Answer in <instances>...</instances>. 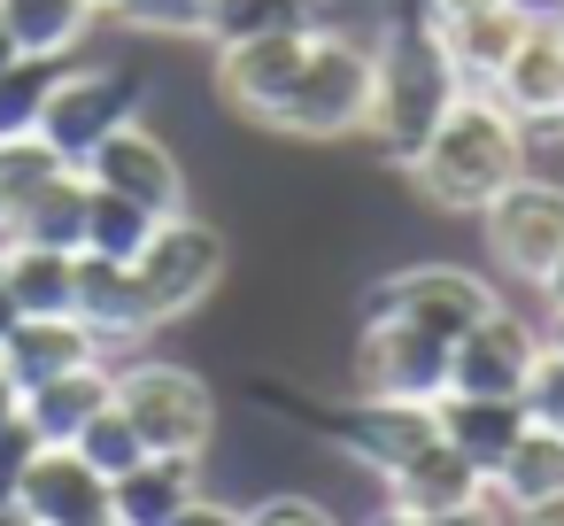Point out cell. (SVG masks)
<instances>
[{"label":"cell","instance_id":"obj_1","mask_svg":"<svg viewBox=\"0 0 564 526\" xmlns=\"http://www.w3.org/2000/svg\"><path fill=\"white\" fill-rule=\"evenodd\" d=\"M533 171V132L495 101V94H479V86H464L456 101H448V117L433 125V140L410 155V179H417V194L433 202V210H448V217H479L510 179H525Z\"/></svg>","mask_w":564,"mask_h":526},{"label":"cell","instance_id":"obj_2","mask_svg":"<svg viewBox=\"0 0 564 526\" xmlns=\"http://www.w3.org/2000/svg\"><path fill=\"white\" fill-rule=\"evenodd\" d=\"M371 47H379V78H371L364 140L394 171H410V155L433 140V125L464 94V78H456V63H448V47H441V32H433V17L417 9V0H394V17H387V32Z\"/></svg>","mask_w":564,"mask_h":526},{"label":"cell","instance_id":"obj_3","mask_svg":"<svg viewBox=\"0 0 564 526\" xmlns=\"http://www.w3.org/2000/svg\"><path fill=\"white\" fill-rule=\"evenodd\" d=\"M371 78H379V47L364 32H317L286 101L271 109L263 132H286V140H356L371 125Z\"/></svg>","mask_w":564,"mask_h":526},{"label":"cell","instance_id":"obj_4","mask_svg":"<svg viewBox=\"0 0 564 526\" xmlns=\"http://www.w3.org/2000/svg\"><path fill=\"white\" fill-rule=\"evenodd\" d=\"M140 94L148 78L132 63H86V55H63L55 78H47V101H40V140L63 155V163H86L109 132H124L140 117Z\"/></svg>","mask_w":564,"mask_h":526},{"label":"cell","instance_id":"obj_5","mask_svg":"<svg viewBox=\"0 0 564 526\" xmlns=\"http://www.w3.org/2000/svg\"><path fill=\"white\" fill-rule=\"evenodd\" d=\"M117 410L132 418L148 457H202L217 433V395L186 364H117Z\"/></svg>","mask_w":564,"mask_h":526},{"label":"cell","instance_id":"obj_6","mask_svg":"<svg viewBox=\"0 0 564 526\" xmlns=\"http://www.w3.org/2000/svg\"><path fill=\"white\" fill-rule=\"evenodd\" d=\"M225 264H232L225 233H217L209 217L178 210V217H163V225L148 233V248H140V264H132V271H140V294H148L155 325H171V318L202 310V302L225 287Z\"/></svg>","mask_w":564,"mask_h":526},{"label":"cell","instance_id":"obj_7","mask_svg":"<svg viewBox=\"0 0 564 526\" xmlns=\"http://www.w3.org/2000/svg\"><path fill=\"white\" fill-rule=\"evenodd\" d=\"M479 240H487V256H495L502 279L541 287L549 264L564 256V179H541V171L510 179V186L479 210Z\"/></svg>","mask_w":564,"mask_h":526},{"label":"cell","instance_id":"obj_8","mask_svg":"<svg viewBox=\"0 0 564 526\" xmlns=\"http://www.w3.org/2000/svg\"><path fill=\"white\" fill-rule=\"evenodd\" d=\"M495 302H502V294H495L479 271H464V264H402V271H387V279L371 287L364 318H402V325H417V333H433V341L456 348Z\"/></svg>","mask_w":564,"mask_h":526},{"label":"cell","instance_id":"obj_9","mask_svg":"<svg viewBox=\"0 0 564 526\" xmlns=\"http://www.w3.org/2000/svg\"><path fill=\"white\" fill-rule=\"evenodd\" d=\"M356 395L387 402H441L448 395V341L402 325V318H364L356 333Z\"/></svg>","mask_w":564,"mask_h":526},{"label":"cell","instance_id":"obj_10","mask_svg":"<svg viewBox=\"0 0 564 526\" xmlns=\"http://www.w3.org/2000/svg\"><path fill=\"white\" fill-rule=\"evenodd\" d=\"M86 186H101V194H124V202H140V210H155V217H178L186 210V163H178V148L155 132V125H124V132H109L86 163Z\"/></svg>","mask_w":564,"mask_h":526},{"label":"cell","instance_id":"obj_11","mask_svg":"<svg viewBox=\"0 0 564 526\" xmlns=\"http://www.w3.org/2000/svg\"><path fill=\"white\" fill-rule=\"evenodd\" d=\"M541 364V325L510 302H495L456 348H448V395H525Z\"/></svg>","mask_w":564,"mask_h":526},{"label":"cell","instance_id":"obj_12","mask_svg":"<svg viewBox=\"0 0 564 526\" xmlns=\"http://www.w3.org/2000/svg\"><path fill=\"white\" fill-rule=\"evenodd\" d=\"M433 433H441L433 402H387V395H356V402H340V410L325 418V441H333L356 472H371V480H387L394 464H410Z\"/></svg>","mask_w":564,"mask_h":526},{"label":"cell","instance_id":"obj_13","mask_svg":"<svg viewBox=\"0 0 564 526\" xmlns=\"http://www.w3.org/2000/svg\"><path fill=\"white\" fill-rule=\"evenodd\" d=\"M9 503H17L32 526H109V480H101L78 449H55V441H40V449L17 464Z\"/></svg>","mask_w":564,"mask_h":526},{"label":"cell","instance_id":"obj_14","mask_svg":"<svg viewBox=\"0 0 564 526\" xmlns=\"http://www.w3.org/2000/svg\"><path fill=\"white\" fill-rule=\"evenodd\" d=\"M317 32H279V40H240V47H217L209 78H217V101L240 109L248 125H271V109L286 101L302 55H310Z\"/></svg>","mask_w":564,"mask_h":526},{"label":"cell","instance_id":"obj_15","mask_svg":"<svg viewBox=\"0 0 564 526\" xmlns=\"http://www.w3.org/2000/svg\"><path fill=\"white\" fill-rule=\"evenodd\" d=\"M533 140H556V117H564V24H525V40L510 47L502 78L487 86Z\"/></svg>","mask_w":564,"mask_h":526},{"label":"cell","instance_id":"obj_16","mask_svg":"<svg viewBox=\"0 0 564 526\" xmlns=\"http://www.w3.org/2000/svg\"><path fill=\"white\" fill-rule=\"evenodd\" d=\"M387 511H417V518H433V511H479V503H495L487 495V472L464 457V449H448L441 433L410 457V464H394L387 480Z\"/></svg>","mask_w":564,"mask_h":526},{"label":"cell","instance_id":"obj_17","mask_svg":"<svg viewBox=\"0 0 564 526\" xmlns=\"http://www.w3.org/2000/svg\"><path fill=\"white\" fill-rule=\"evenodd\" d=\"M101 348H132L155 333V310L140 294V271L132 264H109V256H78V310H70Z\"/></svg>","mask_w":564,"mask_h":526},{"label":"cell","instance_id":"obj_18","mask_svg":"<svg viewBox=\"0 0 564 526\" xmlns=\"http://www.w3.org/2000/svg\"><path fill=\"white\" fill-rule=\"evenodd\" d=\"M109 402H117V364L101 356V364H78V372H63V379L24 387V426H32V441L70 449V441L86 433V418H101Z\"/></svg>","mask_w":564,"mask_h":526},{"label":"cell","instance_id":"obj_19","mask_svg":"<svg viewBox=\"0 0 564 526\" xmlns=\"http://www.w3.org/2000/svg\"><path fill=\"white\" fill-rule=\"evenodd\" d=\"M109 348L78 325V318H17L0 333V364H9L17 387H40V379H63L78 364H101Z\"/></svg>","mask_w":564,"mask_h":526},{"label":"cell","instance_id":"obj_20","mask_svg":"<svg viewBox=\"0 0 564 526\" xmlns=\"http://www.w3.org/2000/svg\"><path fill=\"white\" fill-rule=\"evenodd\" d=\"M202 457H140L109 480V526H171L202 487Z\"/></svg>","mask_w":564,"mask_h":526},{"label":"cell","instance_id":"obj_21","mask_svg":"<svg viewBox=\"0 0 564 526\" xmlns=\"http://www.w3.org/2000/svg\"><path fill=\"white\" fill-rule=\"evenodd\" d=\"M433 418H441V441H448V449H464L479 472H495V464L510 457V441L533 426L518 395H441V402H433Z\"/></svg>","mask_w":564,"mask_h":526},{"label":"cell","instance_id":"obj_22","mask_svg":"<svg viewBox=\"0 0 564 526\" xmlns=\"http://www.w3.org/2000/svg\"><path fill=\"white\" fill-rule=\"evenodd\" d=\"M487 495H495L502 518H518V511L564 495V426H541V418H533V426L510 441V457L487 472Z\"/></svg>","mask_w":564,"mask_h":526},{"label":"cell","instance_id":"obj_23","mask_svg":"<svg viewBox=\"0 0 564 526\" xmlns=\"http://www.w3.org/2000/svg\"><path fill=\"white\" fill-rule=\"evenodd\" d=\"M0 271H9L17 318H70V310H78V256H70V248L0 240Z\"/></svg>","mask_w":564,"mask_h":526},{"label":"cell","instance_id":"obj_24","mask_svg":"<svg viewBox=\"0 0 564 526\" xmlns=\"http://www.w3.org/2000/svg\"><path fill=\"white\" fill-rule=\"evenodd\" d=\"M525 9H518V0H495V9H479V17H456V24H433L441 32V47H448V63H456V78L464 86H495L502 78V63H510V47L525 40Z\"/></svg>","mask_w":564,"mask_h":526},{"label":"cell","instance_id":"obj_25","mask_svg":"<svg viewBox=\"0 0 564 526\" xmlns=\"http://www.w3.org/2000/svg\"><path fill=\"white\" fill-rule=\"evenodd\" d=\"M0 17H9V32H17V55H32V63L78 55L86 32L101 24L94 0H0Z\"/></svg>","mask_w":564,"mask_h":526},{"label":"cell","instance_id":"obj_26","mask_svg":"<svg viewBox=\"0 0 564 526\" xmlns=\"http://www.w3.org/2000/svg\"><path fill=\"white\" fill-rule=\"evenodd\" d=\"M333 0H209V47L279 40V32H325Z\"/></svg>","mask_w":564,"mask_h":526},{"label":"cell","instance_id":"obj_27","mask_svg":"<svg viewBox=\"0 0 564 526\" xmlns=\"http://www.w3.org/2000/svg\"><path fill=\"white\" fill-rule=\"evenodd\" d=\"M63 171H78V163H63L40 132H17V140H0V233H9Z\"/></svg>","mask_w":564,"mask_h":526},{"label":"cell","instance_id":"obj_28","mask_svg":"<svg viewBox=\"0 0 564 526\" xmlns=\"http://www.w3.org/2000/svg\"><path fill=\"white\" fill-rule=\"evenodd\" d=\"M86 194H94L86 171H63L0 240H40V248H70V256H78V248H86Z\"/></svg>","mask_w":564,"mask_h":526},{"label":"cell","instance_id":"obj_29","mask_svg":"<svg viewBox=\"0 0 564 526\" xmlns=\"http://www.w3.org/2000/svg\"><path fill=\"white\" fill-rule=\"evenodd\" d=\"M163 217L155 210H140V202H124V194H86V248L78 256H109V264H140V248H148V233H155Z\"/></svg>","mask_w":564,"mask_h":526},{"label":"cell","instance_id":"obj_30","mask_svg":"<svg viewBox=\"0 0 564 526\" xmlns=\"http://www.w3.org/2000/svg\"><path fill=\"white\" fill-rule=\"evenodd\" d=\"M109 17L140 40H202L209 47V0H117Z\"/></svg>","mask_w":564,"mask_h":526},{"label":"cell","instance_id":"obj_31","mask_svg":"<svg viewBox=\"0 0 564 526\" xmlns=\"http://www.w3.org/2000/svg\"><path fill=\"white\" fill-rule=\"evenodd\" d=\"M70 449H78V457H86L101 480H117V472H132V464L148 457V449H140V433H132V418H124L117 402H109L101 418H86V433H78Z\"/></svg>","mask_w":564,"mask_h":526},{"label":"cell","instance_id":"obj_32","mask_svg":"<svg viewBox=\"0 0 564 526\" xmlns=\"http://www.w3.org/2000/svg\"><path fill=\"white\" fill-rule=\"evenodd\" d=\"M47 78H55V63H17V71H0V140H17V132H32L40 125V101H47Z\"/></svg>","mask_w":564,"mask_h":526},{"label":"cell","instance_id":"obj_33","mask_svg":"<svg viewBox=\"0 0 564 526\" xmlns=\"http://www.w3.org/2000/svg\"><path fill=\"white\" fill-rule=\"evenodd\" d=\"M248 526H340L317 495H263V503H248Z\"/></svg>","mask_w":564,"mask_h":526},{"label":"cell","instance_id":"obj_34","mask_svg":"<svg viewBox=\"0 0 564 526\" xmlns=\"http://www.w3.org/2000/svg\"><path fill=\"white\" fill-rule=\"evenodd\" d=\"M371 526H510V518H502L495 503H479V511H433V518H417V511H387V503H379Z\"/></svg>","mask_w":564,"mask_h":526},{"label":"cell","instance_id":"obj_35","mask_svg":"<svg viewBox=\"0 0 564 526\" xmlns=\"http://www.w3.org/2000/svg\"><path fill=\"white\" fill-rule=\"evenodd\" d=\"M171 526H248V511H240V503H217V495H194Z\"/></svg>","mask_w":564,"mask_h":526},{"label":"cell","instance_id":"obj_36","mask_svg":"<svg viewBox=\"0 0 564 526\" xmlns=\"http://www.w3.org/2000/svg\"><path fill=\"white\" fill-rule=\"evenodd\" d=\"M417 9H425L433 24H456V17H479V9H495V0H417Z\"/></svg>","mask_w":564,"mask_h":526},{"label":"cell","instance_id":"obj_37","mask_svg":"<svg viewBox=\"0 0 564 526\" xmlns=\"http://www.w3.org/2000/svg\"><path fill=\"white\" fill-rule=\"evenodd\" d=\"M9 426H24V387L9 379V364H0V433Z\"/></svg>","mask_w":564,"mask_h":526},{"label":"cell","instance_id":"obj_38","mask_svg":"<svg viewBox=\"0 0 564 526\" xmlns=\"http://www.w3.org/2000/svg\"><path fill=\"white\" fill-rule=\"evenodd\" d=\"M541 348H549V356H564V310H549V318H541Z\"/></svg>","mask_w":564,"mask_h":526},{"label":"cell","instance_id":"obj_39","mask_svg":"<svg viewBox=\"0 0 564 526\" xmlns=\"http://www.w3.org/2000/svg\"><path fill=\"white\" fill-rule=\"evenodd\" d=\"M533 294H549V310H564V256H556V264H549V279H541V287H533Z\"/></svg>","mask_w":564,"mask_h":526},{"label":"cell","instance_id":"obj_40","mask_svg":"<svg viewBox=\"0 0 564 526\" xmlns=\"http://www.w3.org/2000/svg\"><path fill=\"white\" fill-rule=\"evenodd\" d=\"M24 55H17V32H9V17H0V71H17Z\"/></svg>","mask_w":564,"mask_h":526},{"label":"cell","instance_id":"obj_41","mask_svg":"<svg viewBox=\"0 0 564 526\" xmlns=\"http://www.w3.org/2000/svg\"><path fill=\"white\" fill-rule=\"evenodd\" d=\"M17 325V302H9V271H0V333Z\"/></svg>","mask_w":564,"mask_h":526},{"label":"cell","instance_id":"obj_42","mask_svg":"<svg viewBox=\"0 0 564 526\" xmlns=\"http://www.w3.org/2000/svg\"><path fill=\"white\" fill-rule=\"evenodd\" d=\"M0 526H32V518H24V511H17L9 495H0Z\"/></svg>","mask_w":564,"mask_h":526},{"label":"cell","instance_id":"obj_43","mask_svg":"<svg viewBox=\"0 0 564 526\" xmlns=\"http://www.w3.org/2000/svg\"><path fill=\"white\" fill-rule=\"evenodd\" d=\"M94 9H101V17H109V9H117V0H94Z\"/></svg>","mask_w":564,"mask_h":526}]
</instances>
